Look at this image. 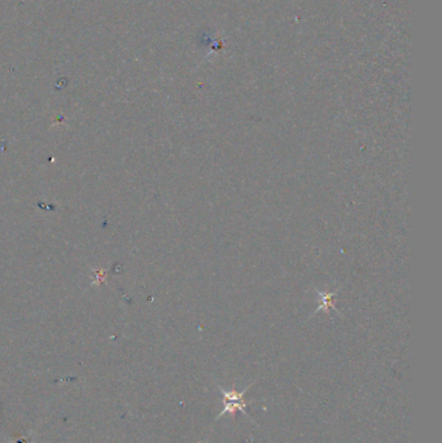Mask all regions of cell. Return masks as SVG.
Returning <instances> with one entry per match:
<instances>
[{
  "label": "cell",
  "instance_id": "6da1fadb",
  "mask_svg": "<svg viewBox=\"0 0 442 443\" xmlns=\"http://www.w3.org/2000/svg\"><path fill=\"white\" fill-rule=\"evenodd\" d=\"M221 389L223 398H224V409L222 411V413H220L218 418H221L222 415H224V413H231L233 415L236 411H240L249 420H252L251 416L246 412V402L244 400V396H245V391L248 390V388L244 389L242 393H238L235 390L227 391L224 389Z\"/></svg>",
  "mask_w": 442,
  "mask_h": 443
}]
</instances>
